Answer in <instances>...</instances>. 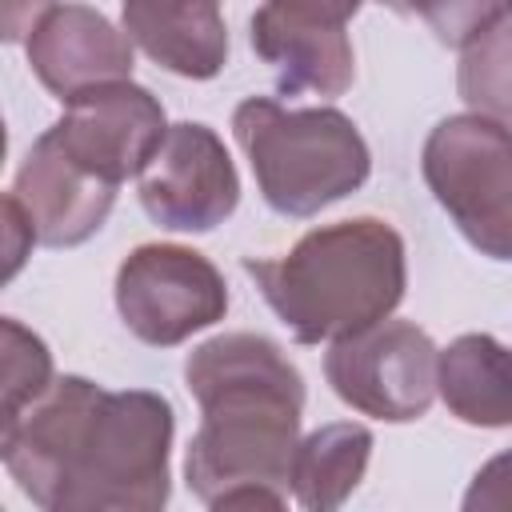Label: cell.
<instances>
[{
    "instance_id": "5b68a950",
    "label": "cell",
    "mask_w": 512,
    "mask_h": 512,
    "mask_svg": "<svg viewBox=\"0 0 512 512\" xmlns=\"http://www.w3.org/2000/svg\"><path fill=\"white\" fill-rule=\"evenodd\" d=\"M420 172L456 232L480 256L512 264V128L480 112L444 116L424 140Z\"/></svg>"
},
{
    "instance_id": "7402d4cb",
    "label": "cell",
    "mask_w": 512,
    "mask_h": 512,
    "mask_svg": "<svg viewBox=\"0 0 512 512\" xmlns=\"http://www.w3.org/2000/svg\"><path fill=\"white\" fill-rule=\"evenodd\" d=\"M56 8V0H4L0 4V36L8 44H20L32 36V28Z\"/></svg>"
},
{
    "instance_id": "3957f363",
    "label": "cell",
    "mask_w": 512,
    "mask_h": 512,
    "mask_svg": "<svg viewBox=\"0 0 512 512\" xmlns=\"http://www.w3.org/2000/svg\"><path fill=\"white\" fill-rule=\"evenodd\" d=\"M244 272L296 344H332L400 308L408 252L388 220L352 216L304 232L280 256H248Z\"/></svg>"
},
{
    "instance_id": "277c9868",
    "label": "cell",
    "mask_w": 512,
    "mask_h": 512,
    "mask_svg": "<svg viewBox=\"0 0 512 512\" xmlns=\"http://www.w3.org/2000/svg\"><path fill=\"white\" fill-rule=\"evenodd\" d=\"M232 136L264 204L292 220L352 196L372 172V152L340 108H284L280 100L248 96L232 112Z\"/></svg>"
},
{
    "instance_id": "ac0fdd59",
    "label": "cell",
    "mask_w": 512,
    "mask_h": 512,
    "mask_svg": "<svg viewBox=\"0 0 512 512\" xmlns=\"http://www.w3.org/2000/svg\"><path fill=\"white\" fill-rule=\"evenodd\" d=\"M412 12L448 48H468L484 32L512 20V0H412Z\"/></svg>"
},
{
    "instance_id": "30bf717a",
    "label": "cell",
    "mask_w": 512,
    "mask_h": 512,
    "mask_svg": "<svg viewBox=\"0 0 512 512\" xmlns=\"http://www.w3.org/2000/svg\"><path fill=\"white\" fill-rule=\"evenodd\" d=\"M112 180L84 168L52 128H44L16 168L12 196L24 204L44 248H76L96 236L116 204Z\"/></svg>"
},
{
    "instance_id": "4fadbf2b",
    "label": "cell",
    "mask_w": 512,
    "mask_h": 512,
    "mask_svg": "<svg viewBox=\"0 0 512 512\" xmlns=\"http://www.w3.org/2000/svg\"><path fill=\"white\" fill-rule=\"evenodd\" d=\"M120 28L172 76L212 80L228 64L220 0H120Z\"/></svg>"
},
{
    "instance_id": "7c38bea8",
    "label": "cell",
    "mask_w": 512,
    "mask_h": 512,
    "mask_svg": "<svg viewBox=\"0 0 512 512\" xmlns=\"http://www.w3.org/2000/svg\"><path fill=\"white\" fill-rule=\"evenodd\" d=\"M248 40L256 56L276 72L280 96H296V92L344 96L356 80L352 40L336 24L296 20L264 4L248 20Z\"/></svg>"
},
{
    "instance_id": "5bb4252c",
    "label": "cell",
    "mask_w": 512,
    "mask_h": 512,
    "mask_svg": "<svg viewBox=\"0 0 512 512\" xmlns=\"http://www.w3.org/2000/svg\"><path fill=\"white\" fill-rule=\"evenodd\" d=\"M444 408L472 428H512V348L488 332H464L440 352Z\"/></svg>"
},
{
    "instance_id": "52a82bcc",
    "label": "cell",
    "mask_w": 512,
    "mask_h": 512,
    "mask_svg": "<svg viewBox=\"0 0 512 512\" xmlns=\"http://www.w3.org/2000/svg\"><path fill=\"white\" fill-rule=\"evenodd\" d=\"M116 312L140 344L172 348L224 320L228 284L196 248L140 244L116 268Z\"/></svg>"
},
{
    "instance_id": "9c48e42d",
    "label": "cell",
    "mask_w": 512,
    "mask_h": 512,
    "mask_svg": "<svg viewBox=\"0 0 512 512\" xmlns=\"http://www.w3.org/2000/svg\"><path fill=\"white\" fill-rule=\"evenodd\" d=\"M164 104L132 80H112L64 100V116L52 124L60 144L96 176L124 184L140 176L168 136Z\"/></svg>"
},
{
    "instance_id": "6da1fadb",
    "label": "cell",
    "mask_w": 512,
    "mask_h": 512,
    "mask_svg": "<svg viewBox=\"0 0 512 512\" xmlns=\"http://www.w3.org/2000/svg\"><path fill=\"white\" fill-rule=\"evenodd\" d=\"M176 412L160 392L56 384L0 424V460L44 512H160L172 496Z\"/></svg>"
},
{
    "instance_id": "d6986e66",
    "label": "cell",
    "mask_w": 512,
    "mask_h": 512,
    "mask_svg": "<svg viewBox=\"0 0 512 512\" xmlns=\"http://www.w3.org/2000/svg\"><path fill=\"white\" fill-rule=\"evenodd\" d=\"M464 512H512V448L480 464L464 492Z\"/></svg>"
},
{
    "instance_id": "ba28073f",
    "label": "cell",
    "mask_w": 512,
    "mask_h": 512,
    "mask_svg": "<svg viewBox=\"0 0 512 512\" xmlns=\"http://www.w3.org/2000/svg\"><path fill=\"white\" fill-rule=\"evenodd\" d=\"M240 204V176L224 140L200 124L168 128L160 152L140 172V208L168 232H212Z\"/></svg>"
},
{
    "instance_id": "2e32d148",
    "label": "cell",
    "mask_w": 512,
    "mask_h": 512,
    "mask_svg": "<svg viewBox=\"0 0 512 512\" xmlns=\"http://www.w3.org/2000/svg\"><path fill=\"white\" fill-rule=\"evenodd\" d=\"M456 92L472 112L512 128V20L460 48Z\"/></svg>"
},
{
    "instance_id": "ffe728a7",
    "label": "cell",
    "mask_w": 512,
    "mask_h": 512,
    "mask_svg": "<svg viewBox=\"0 0 512 512\" xmlns=\"http://www.w3.org/2000/svg\"><path fill=\"white\" fill-rule=\"evenodd\" d=\"M32 244H40V240H36V228H32L24 204H20L12 192H4V256H8L4 276H8V280L20 272V264L28 260Z\"/></svg>"
},
{
    "instance_id": "9a60e30c",
    "label": "cell",
    "mask_w": 512,
    "mask_h": 512,
    "mask_svg": "<svg viewBox=\"0 0 512 512\" xmlns=\"http://www.w3.org/2000/svg\"><path fill=\"white\" fill-rule=\"evenodd\" d=\"M372 460V432L352 420L320 424L296 444L292 456V500L308 512L340 508L364 480Z\"/></svg>"
},
{
    "instance_id": "8fae6325",
    "label": "cell",
    "mask_w": 512,
    "mask_h": 512,
    "mask_svg": "<svg viewBox=\"0 0 512 512\" xmlns=\"http://www.w3.org/2000/svg\"><path fill=\"white\" fill-rule=\"evenodd\" d=\"M132 40L100 8L64 0L24 40L36 80L64 104L84 88L132 80Z\"/></svg>"
},
{
    "instance_id": "603a6c76",
    "label": "cell",
    "mask_w": 512,
    "mask_h": 512,
    "mask_svg": "<svg viewBox=\"0 0 512 512\" xmlns=\"http://www.w3.org/2000/svg\"><path fill=\"white\" fill-rule=\"evenodd\" d=\"M376 4H384V8H392V12H400V16L412 12V0H376Z\"/></svg>"
},
{
    "instance_id": "8992f818",
    "label": "cell",
    "mask_w": 512,
    "mask_h": 512,
    "mask_svg": "<svg viewBox=\"0 0 512 512\" xmlns=\"http://www.w3.org/2000/svg\"><path fill=\"white\" fill-rule=\"evenodd\" d=\"M332 392L360 416L384 424L420 420L440 396V348L412 320H380L364 332L340 336L324 352Z\"/></svg>"
},
{
    "instance_id": "44dd1931",
    "label": "cell",
    "mask_w": 512,
    "mask_h": 512,
    "mask_svg": "<svg viewBox=\"0 0 512 512\" xmlns=\"http://www.w3.org/2000/svg\"><path fill=\"white\" fill-rule=\"evenodd\" d=\"M276 12L296 16V20H316V24H336L348 28V20L360 12L364 0H268Z\"/></svg>"
},
{
    "instance_id": "e0dca14e",
    "label": "cell",
    "mask_w": 512,
    "mask_h": 512,
    "mask_svg": "<svg viewBox=\"0 0 512 512\" xmlns=\"http://www.w3.org/2000/svg\"><path fill=\"white\" fill-rule=\"evenodd\" d=\"M0 360H4V368H0V384H4L0 424H4V420L20 416L28 404H36L56 384V372H52L48 344L12 316L0 320Z\"/></svg>"
},
{
    "instance_id": "7a4b0ae2",
    "label": "cell",
    "mask_w": 512,
    "mask_h": 512,
    "mask_svg": "<svg viewBox=\"0 0 512 512\" xmlns=\"http://www.w3.org/2000/svg\"><path fill=\"white\" fill-rule=\"evenodd\" d=\"M184 388L200 404L188 440V492L212 508H284L300 444L304 376L260 332H220L184 360Z\"/></svg>"
}]
</instances>
